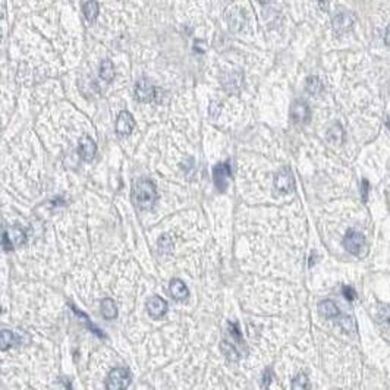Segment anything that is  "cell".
I'll return each mask as SVG.
<instances>
[{"label":"cell","mask_w":390,"mask_h":390,"mask_svg":"<svg viewBox=\"0 0 390 390\" xmlns=\"http://www.w3.org/2000/svg\"><path fill=\"white\" fill-rule=\"evenodd\" d=\"M270 0H258V3H261V5H267Z\"/></svg>","instance_id":"obj_36"},{"label":"cell","mask_w":390,"mask_h":390,"mask_svg":"<svg viewBox=\"0 0 390 390\" xmlns=\"http://www.w3.org/2000/svg\"><path fill=\"white\" fill-rule=\"evenodd\" d=\"M135 97L138 102L150 103L156 97V87L153 85L150 79L141 78L135 85Z\"/></svg>","instance_id":"obj_7"},{"label":"cell","mask_w":390,"mask_h":390,"mask_svg":"<svg viewBox=\"0 0 390 390\" xmlns=\"http://www.w3.org/2000/svg\"><path fill=\"white\" fill-rule=\"evenodd\" d=\"M145 308H147V313L151 318L160 320L167 313V302L163 298L154 295V297L149 298L147 304H145Z\"/></svg>","instance_id":"obj_12"},{"label":"cell","mask_w":390,"mask_h":390,"mask_svg":"<svg viewBox=\"0 0 390 390\" xmlns=\"http://www.w3.org/2000/svg\"><path fill=\"white\" fill-rule=\"evenodd\" d=\"M344 247L349 254L355 255V257H362L367 251L365 236L360 232L349 230L344 238Z\"/></svg>","instance_id":"obj_2"},{"label":"cell","mask_w":390,"mask_h":390,"mask_svg":"<svg viewBox=\"0 0 390 390\" xmlns=\"http://www.w3.org/2000/svg\"><path fill=\"white\" fill-rule=\"evenodd\" d=\"M82 12H84V16L87 18L88 22H94L99 16V12H100V6L95 0H88L84 3V8H82Z\"/></svg>","instance_id":"obj_20"},{"label":"cell","mask_w":390,"mask_h":390,"mask_svg":"<svg viewBox=\"0 0 390 390\" xmlns=\"http://www.w3.org/2000/svg\"><path fill=\"white\" fill-rule=\"evenodd\" d=\"M339 326L346 331V333H352L355 330V321L352 320V317L349 315H344L340 320H339Z\"/></svg>","instance_id":"obj_25"},{"label":"cell","mask_w":390,"mask_h":390,"mask_svg":"<svg viewBox=\"0 0 390 390\" xmlns=\"http://www.w3.org/2000/svg\"><path fill=\"white\" fill-rule=\"evenodd\" d=\"M229 330H230V333H232V336L239 342V344H242V336H240V331H239V326L238 324H233V323H230L229 324Z\"/></svg>","instance_id":"obj_30"},{"label":"cell","mask_w":390,"mask_h":390,"mask_svg":"<svg viewBox=\"0 0 390 390\" xmlns=\"http://www.w3.org/2000/svg\"><path fill=\"white\" fill-rule=\"evenodd\" d=\"M327 139L330 141L331 144H334V145H340V144L345 141L344 128H342L339 123H334L330 129H329V132H327Z\"/></svg>","instance_id":"obj_19"},{"label":"cell","mask_w":390,"mask_h":390,"mask_svg":"<svg viewBox=\"0 0 390 390\" xmlns=\"http://www.w3.org/2000/svg\"><path fill=\"white\" fill-rule=\"evenodd\" d=\"M384 43L387 45H390V25L387 27V30H386V35H384Z\"/></svg>","instance_id":"obj_35"},{"label":"cell","mask_w":390,"mask_h":390,"mask_svg":"<svg viewBox=\"0 0 390 390\" xmlns=\"http://www.w3.org/2000/svg\"><path fill=\"white\" fill-rule=\"evenodd\" d=\"M206 41L204 40H197L194 44V50L198 53H204L206 52Z\"/></svg>","instance_id":"obj_32"},{"label":"cell","mask_w":390,"mask_h":390,"mask_svg":"<svg viewBox=\"0 0 390 390\" xmlns=\"http://www.w3.org/2000/svg\"><path fill=\"white\" fill-rule=\"evenodd\" d=\"M100 311L106 320H115L118 317V307H116L115 301L110 298H105L100 302Z\"/></svg>","instance_id":"obj_17"},{"label":"cell","mask_w":390,"mask_h":390,"mask_svg":"<svg viewBox=\"0 0 390 390\" xmlns=\"http://www.w3.org/2000/svg\"><path fill=\"white\" fill-rule=\"evenodd\" d=\"M27 239V233L22 227L19 226H14V227H9L5 230L3 233V250L5 251H12L16 247H21L24 242Z\"/></svg>","instance_id":"obj_4"},{"label":"cell","mask_w":390,"mask_h":390,"mask_svg":"<svg viewBox=\"0 0 390 390\" xmlns=\"http://www.w3.org/2000/svg\"><path fill=\"white\" fill-rule=\"evenodd\" d=\"M222 351L225 352L226 357H227L229 360L238 361V352H236L235 346L229 345L227 342H222Z\"/></svg>","instance_id":"obj_26"},{"label":"cell","mask_w":390,"mask_h":390,"mask_svg":"<svg viewBox=\"0 0 390 390\" xmlns=\"http://www.w3.org/2000/svg\"><path fill=\"white\" fill-rule=\"evenodd\" d=\"M131 383V373L128 368H113L106 381V387L109 390H123L126 389Z\"/></svg>","instance_id":"obj_3"},{"label":"cell","mask_w":390,"mask_h":390,"mask_svg":"<svg viewBox=\"0 0 390 390\" xmlns=\"http://www.w3.org/2000/svg\"><path fill=\"white\" fill-rule=\"evenodd\" d=\"M305 88L311 95H317L323 91V82L318 76H310L307 79V87Z\"/></svg>","instance_id":"obj_22"},{"label":"cell","mask_w":390,"mask_h":390,"mask_svg":"<svg viewBox=\"0 0 390 390\" xmlns=\"http://www.w3.org/2000/svg\"><path fill=\"white\" fill-rule=\"evenodd\" d=\"M222 113V103L220 102H211L210 103V118L217 119Z\"/></svg>","instance_id":"obj_27"},{"label":"cell","mask_w":390,"mask_h":390,"mask_svg":"<svg viewBox=\"0 0 390 390\" xmlns=\"http://www.w3.org/2000/svg\"><path fill=\"white\" fill-rule=\"evenodd\" d=\"M318 311H320V314L324 315L326 318H336V317H339V314H340L337 305L330 300L321 301V302L318 304Z\"/></svg>","instance_id":"obj_16"},{"label":"cell","mask_w":390,"mask_h":390,"mask_svg":"<svg viewBox=\"0 0 390 390\" xmlns=\"http://www.w3.org/2000/svg\"><path fill=\"white\" fill-rule=\"evenodd\" d=\"M342 294H344V297H345L348 301H355V298H357V292H355V289L351 287V286H344V287H342Z\"/></svg>","instance_id":"obj_29"},{"label":"cell","mask_w":390,"mask_h":390,"mask_svg":"<svg viewBox=\"0 0 390 390\" xmlns=\"http://www.w3.org/2000/svg\"><path fill=\"white\" fill-rule=\"evenodd\" d=\"M368 197V182L364 179L362 180V201H367Z\"/></svg>","instance_id":"obj_33"},{"label":"cell","mask_w":390,"mask_h":390,"mask_svg":"<svg viewBox=\"0 0 390 390\" xmlns=\"http://www.w3.org/2000/svg\"><path fill=\"white\" fill-rule=\"evenodd\" d=\"M318 5H320V8H321L324 12H327V11H329V5H330V0H318Z\"/></svg>","instance_id":"obj_34"},{"label":"cell","mask_w":390,"mask_h":390,"mask_svg":"<svg viewBox=\"0 0 390 390\" xmlns=\"http://www.w3.org/2000/svg\"><path fill=\"white\" fill-rule=\"evenodd\" d=\"M100 78L106 81V82H112L115 79V68H113V63L112 60L105 59L102 63H100Z\"/></svg>","instance_id":"obj_21"},{"label":"cell","mask_w":390,"mask_h":390,"mask_svg":"<svg viewBox=\"0 0 390 390\" xmlns=\"http://www.w3.org/2000/svg\"><path fill=\"white\" fill-rule=\"evenodd\" d=\"M290 118L297 123H308L311 119V110L308 103L304 100H297L290 107Z\"/></svg>","instance_id":"obj_11"},{"label":"cell","mask_w":390,"mask_h":390,"mask_svg":"<svg viewBox=\"0 0 390 390\" xmlns=\"http://www.w3.org/2000/svg\"><path fill=\"white\" fill-rule=\"evenodd\" d=\"M21 344V337L18 333H14L12 330H3L2 331V351H8L9 348Z\"/></svg>","instance_id":"obj_18"},{"label":"cell","mask_w":390,"mask_h":390,"mask_svg":"<svg viewBox=\"0 0 390 390\" xmlns=\"http://www.w3.org/2000/svg\"><path fill=\"white\" fill-rule=\"evenodd\" d=\"M226 19H227L229 28L232 31H239L245 25V16L239 8H233V9L227 11Z\"/></svg>","instance_id":"obj_15"},{"label":"cell","mask_w":390,"mask_h":390,"mask_svg":"<svg viewBox=\"0 0 390 390\" xmlns=\"http://www.w3.org/2000/svg\"><path fill=\"white\" fill-rule=\"evenodd\" d=\"M243 74L240 71H232L222 78V85L227 94H238L242 87Z\"/></svg>","instance_id":"obj_10"},{"label":"cell","mask_w":390,"mask_h":390,"mask_svg":"<svg viewBox=\"0 0 390 390\" xmlns=\"http://www.w3.org/2000/svg\"><path fill=\"white\" fill-rule=\"evenodd\" d=\"M308 387H310L308 378H307V375L304 374V373H300L292 381V389H308Z\"/></svg>","instance_id":"obj_24"},{"label":"cell","mask_w":390,"mask_h":390,"mask_svg":"<svg viewBox=\"0 0 390 390\" xmlns=\"http://www.w3.org/2000/svg\"><path fill=\"white\" fill-rule=\"evenodd\" d=\"M378 313H380V318H381L383 321H386L387 324H390V304L381 305Z\"/></svg>","instance_id":"obj_28"},{"label":"cell","mask_w":390,"mask_h":390,"mask_svg":"<svg viewBox=\"0 0 390 390\" xmlns=\"http://www.w3.org/2000/svg\"><path fill=\"white\" fill-rule=\"evenodd\" d=\"M355 22H357V16L352 12H340L333 18L331 27L336 34H345L355 27Z\"/></svg>","instance_id":"obj_6"},{"label":"cell","mask_w":390,"mask_h":390,"mask_svg":"<svg viewBox=\"0 0 390 390\" xmlns=\"http://www.w3.org/2000/svg\"><path fill=\"white\" fill-rule=\"evenodd\" d=\"M159 250L162 253H167V254L173 251V240L170 239L169 235H163L160 238V240H159Z\"/></svg>","instance_id":"obj_23"},{"label":"cell","mask_w":390,"mask_h":390,"mask_svg":"<svg viewBox=\"0 0 390 390\" xmlns=\"http://www.w3.org/2000/svg\"><path fill=\"white\" fill-rule=\"evenodd\" d=\"M386 125H387V128L390 129V119H387V122H386Z\"/></svg>","instance_id":"obj_37"},{"label":"cell","mask_w":390,"mask_h":390,"mask_svg":"<svg viewBox=\"0 0 390 390\" xmlns=\"http://www.w3.org/2000/svg\"><path fill=\"white\" fill-rule=\"evenodd\" d=\"M169 292H170V295H172V298L175 301H186L189 298V290H188V287L185 285V282L183 280H180V279H172L170 280V283H169Z\"/></svg>","instance_id":"obj_14"},{"label":"cell","mask_w":390,"mask_h":390,"mask_svg":"<svg viewBox=\"0 0 390 390\" xmlns=\"http://www.w3.org/2000/svg\"><path fill=\"white\" fill-rule=\"evenodd\" d=\"M274 188L282 192V194H289L295 188V178L294 173L289 167H283L279 170L274 176Z\"/></svg>","instance_id":"obj_5"},{"label":"cell","mask_w":390,"mask_h":390,"mask_svg":"<svg viewBox=\"0 0 390 390\" xmlns=\"http://www.w3.org/2000/svg\"><path fill=\"white\" fill-rule=\"evenodd\" d=\"M131 198L138 210H151L159 200L157 188H156L154 182L150 179H144V178L136 179L132 186Z\"/></svg>","instance_id":"obj_1"},{"label":"cell","mask_w":390,"mask_h":390,"mask_svg":"<svg viewBox=\"0 0 390 390\" xmlns=\"http://www.w3.org/2000/svg\"><path fill=\"white\" fill-rule=\"evenodd\" d=\"M97 145L88 135H84L78 142V154L84 162H91L95 157Z\"/></svg>","instance_id":"obj_13"},{"label":"cell","mask_w":390,"mask_h":390,"mask_svg":"<svg viewBox=\"0 0 390 390\" xmlns=\"http://www.w3.org/2000/svg\"><path fill=\"white\" fill-rule=\"evenodd\" d=\"M273 380V370L271 368H267L264 371V375H263V387H269Z\"/></svg>","instance_id":"obj_31"},{"label":"cell","mask_w":390,"mask_h":390,"mask_svg":"<svg viewBox=\"0 0 390 390\" xmlns=\"http://www.w3.org/2000/svg\"><path fill=\"white\" fill-rule=\"evenodd\" d=\"M135 128V119L134 116L126 112V110H122L116 119V134L119 136H128L132 134Z\"/></svg>","instance_id":"obj_9"},{"label":"cell","mask_w":390,"mask_h":390,"mask_svg":"<svg viewBox=\"0 0 390 390\" xmlns=\"http://www.w3.org/2000/svg\"><path fill=\"white\" fill-rule=\"evenodd\" d=\"M213 179H214V185L220 192H225L227 188V183L230 179V165L229 162L226 163H219L213 169Z\"/></svg>","instance_id":"obj_8"}]
</instances>
